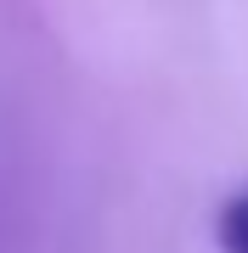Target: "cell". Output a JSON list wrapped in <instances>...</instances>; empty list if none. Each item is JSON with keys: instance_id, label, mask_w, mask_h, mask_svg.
<instances>
[{"instance_id": "6da1fadb", "label": "cell", "mask_w": 248, "mask_h": 253, "mask_svg": "<svg viewBox=\"0 0 248 253\" xmlns=\"http://www.w3.org/2000/svg\"><path fill=\"white\" fill-rule=\"evenodd\" d=\"M214 236H220V253H248V191L231 197L214 219Z\"/></svg>"}]
</instances>
